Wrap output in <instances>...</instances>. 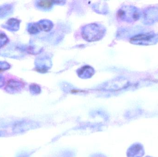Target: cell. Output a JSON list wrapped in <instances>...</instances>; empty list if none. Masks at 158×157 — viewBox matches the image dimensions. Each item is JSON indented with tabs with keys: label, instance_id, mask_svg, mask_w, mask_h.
<instances>
[{
	"label": "cell",
	"instance_id": "6da1fadb",
	"mask_svg": "<svg viewBox=\"0 0 158 157\" xmlns=\"http://www.w3.org/2000/svg\"><path fill=\"white\" fill-rule=\"evenodd\" d=\"M106 29L102 25L98 23H91L83 27L81 34L83 38L87 41H98L104 37Z\"/></svg>",
	"mask_w": 158,
	"mask_h": 157
},
{
	"label": "cell",
	"instance_id": "7a4b0ae2",
	"mask_svg": "<svg viewBox=\"0 0 158 157\" xmlns=\"http://www.w3.org/2000/svg\"><path fill=\"white\" fill-rule=\"evenodd\" d=\"M141 13L135 6L124 5L118 10L117 16L120 21L127 23H132L137 21L140 18Z\"/></svg>",
	"mask_w": 158,
	"mask_h": 157
},
{
	"label": "cell",
	"instance_id": "3957f363",
	"mask_svg": "<svg viewBox=\"0 0 158 157\" xmlns=\"http://www.w3.org/2000/svg\"><path fill=\"white\" fill-rule=\"evenodd\" d=\"M130 42L135 45H149L158 42V33L148 32L135 35L130 39Z\"/></svg>",
	"mask_w": 158,
	"mask_h": 157
},
{
	"label": "cell",
	"instance_id": "277c9868",
	"mask_svg": "<svg viewBox=\"0 0 158 157\" xmlns=\"http://www.w3.org/2000/svg\"><path fill=\"white\" fill-rule=\"evenodd\" d=\"M53 23L51 20L42 19L36 23H29L27 30L30 34L35 35L42 31H50L53 27Z\"/></svg>",
	"mask_w": 158,
	"mask_h": 157
},
{
	"label": "cell",
	"instance_id": "5b68a950",
	"mask_svg": "<svg viewBox=\"0 0 158 157\" xmlns=\"http://www.w3.org/2000/svg\"><path fill=\"white\" fill-rule=\"evenodd\" d=\"M24 49V48L20 46V45L10 44L0 52V55L4 57L18 59L23 56Z\"/></svg>",
	"mask_w": 158,
	"mask_h": 157
},
{
	"label": "cell",
	"instance_id": "8992f818",
	"mask_svg": "<svg viewBox=\"0 0 158 157\" xmlns=\"http://www.w3.org/2000/svg\"><path fill=\"white\" fill-rule=\"evenodd\" d=\"M129 83L128 80L123 77H118L112 79L110 81H108L103 85V89L106 90H119L124 88L127 87L129 85Z\"/></svg>",
	"mask_w": 158,
	"mask_h": 157
},
{
	"label": "cell",
	"instance_id": "52a82bcc",
	"mask_svg": "<svg viewBox=\"0 0 158 157\" xmlns=\"http://www.w3.org/2000/svg\"><path fill=\"white\" fill-rule=\"evenodd\" d=\"M24 87V84L17 79H11L7 82L5 90L11 94H16L21 91Z\"/></svg>",
	"mask_w": 158,
	"mask_h": 157
},
{
	"label": "cell",
	"instance_id": "ba28073f",
	"mask_svg": "<svg viewBox=\"0 0 158 157\" xmlns=\"http://www.w3.org/2000/svg\"><path fill=\"white\" fill-rule=\"evenodd\" d=\"M64 1H49V0H41L35 2V6L36 7L43 11H49L52 8L55 4L61 5L64 3Z\"/></svg>",
	"mask_w": 158,
	"mask_h": 157
},
{
	"label": "cell",
	"instance_id": "9c48e42d",
	"mask_svg": "<svg viewBox=\"0 0 158 157\" xmlns=\"http://www.w3.org/2000/svg\"><path fill=\"white\" fill-rule=\"evenodd\" d=\"M20 22L21 21L17 18H9L5 23L2 24L1 27L10 31H17L19 29Z\"/></svg>",
	"mask_w": 158,
	"mask_h": 157
},
{
	"label": "cell",
	"instance_id": "30bf717a",
	"mask_svg": "<svg viewBox=\"0 0 158 157\" xmlns=\"http://www.w3.org/2000/svg\"><path fill=\"white\" fill-rule=\"evenodd\" d=\"M77 74L80 78L87 79L92 77L95 73V70L90 65H84L78 69Z\"/></svg>",
	"mask_w": 158,
	"mask_h": 157
},
{
	"label": "cell",
	"instance_id": "8fae6325",
	"mask_svg": "<svg viewBox=\"0 0 158 157\" xmlns=\"http://www.w3.org/2000/svg\"><path fill=\"white\" fill-rule=\"evenodd\" d=\"M14 6L11 4H4L0 6V18L10 15L14 12Z\"/></svg>",
	"mask_w": 158,
	"mask_h": 157
},
{
	"label": "cell",
	"instance_id": "7c38bea8",
	"mask_svg": "<svg viewBox=\"0 0 158 157\" xmlns=\"http://www.w3.org/2000/svg\"><path fill=\"white\" fill-rule=\"evenodd\" d=\"M144 18L148 23H152L156 21L158 18V11L155 8H151V9L146 11Z\"/></svg>",
	"mask_w": 158,
	"mask_h": 157
},
{
	"label": "cell",
	"instance_id": "4fadbf2b",
	"mask_svg": "<svg viewBox=\"0 0 158 157\" xmlns=\"http://www.w3.org/2000/svg\"><path fill=\"white\" fill-rule=\"evenodd\" d=\"M8 41V38L5 32L0 30V49L3 47Z\"/></svg>",
	"mask_w": 158,
	"mask_h": 157
},
{
	"label": "cell",
	"instance_id": "5bb4252c",
	"mask_svg": "<svg viewBox=\"0 0 158 157\" xmlns=\"http://www.w3.org/2000/svg\"><path fill=\"white\" fill-rule=\"evenodd\" d=\"M30 91L33 95H37L40 92L41 89L40 86L36 84H31L29 86Z\"/></svg>",
	"mask_w": 158,
	"mask_h": 157
},
{
	"label": "cell",
	"instance_id": "9a60e30c",
	"mask_svg": "<svg viewBox=\"0 0 158 157\" xmlns=\"http://www.w3.org/2000/svg\"><path fill=\"white\" fill-rule=\"evenodd\" d=\"M11 67V65L7 62L0 61V71H4L8 70Z\"/></svg>",
	"mask_w": 158,
	"mask_h": 157
},
{
	"label": "cell",
	"instance_id": "2e32d148",
	"mask_svg": "<svg viewBox=\"0 0 158 157\" xmlns=\"http://www.w3.org/2000/svg\"><path fill=\"white\" fill-rule=\"evenodd\" d=\"M5 82V80L4 77L2 75L0 74V88L3 86Z\"/></svg>",
	"mask_w": 158,
	"mask_h": 157
},
{
	"label": "cell",
	"instance_id": "e0dca14e",
	"mask_svg": "<svg viewBox=\"0 0 158 157\" xmlns=\"http://www.w3.org/2000/svg\"><path fill=\"white\" fill-rule=\"evenodd\" d=\"M6 134L5 132L3 131H0V137L1 136H3L5 135Z\"/></svg>",
	"mask_w": 158,
	"mask_h": 157
},
{
	"label": "cell",
	"instance_id": "ac0fdd59",
	"mask_svg": "<svg viewBox=\"0 0 158 157\" xmlns=\"http://www.w3.org/2000/svg\"><path fill=\"white\" fill-rule=\"evenodd\" d=\"M27 157V156H25V155H19V156L18 157Z\"/></svg>",
	"mask_w": 158,
	"mask_h": 157
}]
</instances>
